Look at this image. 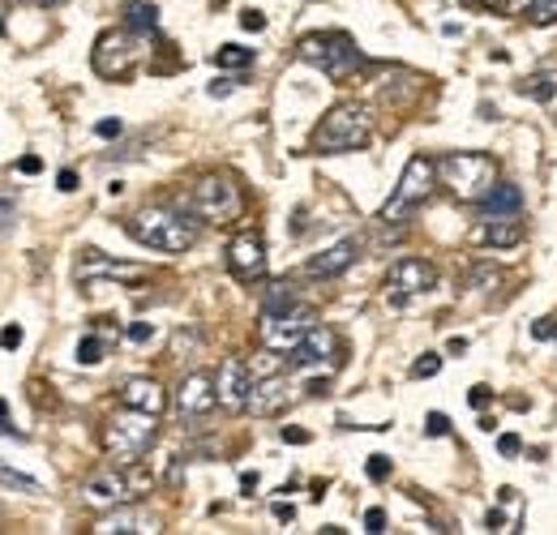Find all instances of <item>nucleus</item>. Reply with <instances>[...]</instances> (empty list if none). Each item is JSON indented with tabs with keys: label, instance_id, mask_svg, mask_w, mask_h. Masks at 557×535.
I'll return each mask as SVG.
<instances>
[{
	"label": "nucleus",
	"instance_id": "3",
	"mask_svg": "<svg viewBox=\"0 0 557 535\" xmlns=\"http://www.w3.org/2000/svg\"><path fill=\"white\" fill-rule=\"evenodd\" d=\"M154 437H159V415L134 411V407L116 411V415L103 424V450H108L116 463H138L141 455L154 446Z\"/></svg>",
	"mask_w": 557,
	"mask_h": 535
},
{
	"label": "nucleus",
	"instance_id": "39",
	"mask_svg": "<svg viewBox=\"0 0 557 535\" xmlns=\"http://www.w3.org/2000/svg\"><path fill=\"white\" fill-rule=\"evenodd\" d=\"M240 26H245V30H267V13L245 9V13H240Z\"/></svg>",
	"mask_w": 557,
	"mask_h": 535
},
{
	"label": "nucleus",
	"instance_id": "2",
	"mask_svg": "<svg viewBox=\"0 0 557 535\" xmlns=\"http://www.w3.org/2000/svg\"><path fill=\"white\" fill-rule=\"evenodd\" d=\"M369 137H373V112L364 103H339L313 129V150L318 154H351V150H364Z\"/></svg>",
	"mask_w": 557,
	"mask_h": 535
},
{
	"label": "nucleus",
	"instance_id": "30",
	"mask_svg": "<svg viewBox=\"0 0 557 535\" xmlns=\"http://www.w3.org/2000/svg\"><path fill=\"white\" fill-rule=\"evenodd\" d=\"M103 360V338L99 335H86L77 343V364H86V369H95Z\"/></svg>",
	"mask_w": 557,
	"mask_h": 535
},
{
	"label": "nucleus",
	"instance_id": "27",
	"mask_svg": "<svg viewBox=\"0 0 557 535\" xmlns=\"http://www.w3.org/2000/svg\"><path fill=\"white\" fill-rule=\"evenodd\" d=\"M292 304H296L292 283H271L267 296H262V313H278V309H292Z\"/></svg>",
	"mask_w": 557,
	"mask_h": 535
},
{
	"label": "nucleus",
	"instance_id": "4",
	"mask_svg": "<svg viewBox=\"0 0 557 535\" xmlns=\"http://www.w3.org/2000/svg\"><path fill=\"white\" fill-rule=\"evenodd\" d=\"M437 181L459 201H481L497 185V163L476 150H459V154L437 159Z\"/></svg>",
	"mask_w": 557,
	"mask_h": 535
},
{
	"label": "nucleus",
	"instance_id": "14",
	"mask_svg": "<svg viewBox=\"0 0 557 535\" xmlns=\"http://www.w3.org/2000/svg\"><path fill=\"white\" fill-rule=\"evenodd\" d=\"M214 407H219L214 377H210V373H189V377L181 382V390H176V411H181L185 420H202Z\"/></svg>",
	"mask_w": 557,
	"mask_h": 535
},
{
	"label": "nucleus",
	"instance_id": "23",
	"mask_svg": "<svg viewBox=\"0 0 557 535\" xmlns=\"http://www.w3.org/2000/svg\"><path fill=\"white\" fill-rule=\"evenodd\" d=\"M125 30H134L138 39H150L159 30V9L150 0H129L125 4Z\"/></svg>",
	"mask_w": 557,
	"mask_h": 535
},
{
	"label": "nucleus",
	"instance_id": "41",
	"mask_svg": "<svg viewBox=\"0 0 557 535\" xmlns=\"http://www.w3.org/2000/svg\"><path fill=\"white\" fill-rule=\"evenodd\" d=\"M532 338H536V343H549V338H557V326L549 318H541V322H532Z\"/></svg>",
	"mask_w": 557,
	"mask_h": 535
},
{
	"label": "nucleus",
	"instance_id": "17",
	"mask_svg": "<svg viewBox=\"0 0 557 535\" xmlns=\"http://www.w3.org/2000/svg\"><path fill=\"white\" fill-rule=\"evenodd\" d=\"M472 240L485 249H515V245H523V223H519V214H488L472 232Z\"/></svg>",
	"mask_w": 557,
	"mask_h": 535
},
{
	"label": "nucleus",
	"instance_id": "46",
	"mask_svg": "<svg viewBox=\"0 0 557 535\" xmlns=\"http://www.w3.org/2000/svg\"><path fill=\"white\" fill-rule=\"evenodd\" d=\"M57 189H61V194H73V189H77V172H73V167H65V172L57 176Z\"/></svg>",
	"mask_w": 557,
	"mask_h": 535
},
{
	"label": "nucleus",
	"instance_id": "15",
	"mask_svg": "<svg viewBox=\"0 0 557 535\" xmlns=\"http://www.w3.org/2000/svg\"><path fill=\"white\" fill-rule=\"evenodd\" d=\"M360 240L356 236H344V240H335L331 249H322V253H313L309 262H305V274L309 278H339L344 270L356 266V258H360Z\"/></svg>",
	"mask_w": 557,
	"mask_h": 535
},
{
	"label": "nucleus",
	"instance_id": "43",
	"mask_svg": "<svg viewBox=\"0 0 557 535\" xmlns=\"http://www.w3.org/2000/svg\"><path fill=\"white\" fill-rule=\"evenodd\" d=\"M95 134H99V137H108V141H112V137H121V134H125V125L108 116V121H99V125H95Z\"/></svg>",
	"mask_w": 557,
	"mask_h": 535
},
{
	"label": "nucleus",
	"instance_id": "25",
	"mask_svg": "<svg viewBox=\"0 0 557 535\" xmlns=\"http://www.w3.org/2000/svg\"><path fill=\"white\" fill-rule=\"evenodd\" d=\"M0 488H9V493H26V497H44V484H39L35 475L9 468L4 459H0Z\"/></svg>",
	"mask_w": 557,
	"mask_h": 535
},
{
	"label": "nucleus",
	"instance_id": "11",
	"mask_svg": "<svg viewBox=\"0 0 557 535\" xmlns=\"http://www.w3.org/2000/svg\"><path fill=\"white\" fill-rule=\"evenodd\" d=\"M227 270L240 278V283H253L267 274V240L258 232H240L232 245H227Z\"/></svg>",
	"mask_w": 557,
	"mask_h": 535
},
{
	"label": "nucleus",
	"instance_id": "42",
	"mask_svg": "<svg viewBox=\"0 0 557 535\" xmlns=\"http://www.w3.org/2000/svg\"><path fill=\"white\" fill-rule=\"evenodd\" d=\"M0 347H4V351H17V347H22V326H4V331H0Z\"/></svg>",
	"mask_w": 557,
	"mask_h": 535
},
{
	"label": "nucleus",
	"instance_id": "44",
	"mask_svg": "<svg viewBox=\"0 0 557 535\" xmlns=\"http://www.w3.org/2000/svg\"><path fill=\"white\" fill-rule=\"evenodd\" d=\"M468 402H472L476 411H485L488 402H493V390H488V386H472V395H468Z\"/></svg>",
	"mask_w": 557,
	"mask_h": 535
},
{
	"label": "nucleus",
	"instance_id": "45",
	"mask_svg": "<svg viewBox=\"0 0 557 535\" xmlns=\"http://www.w3.org/2000/svg\"><path fill=\"white\" fill-rule=\"evenodd\" d=\"M278 437H283L287 446H309V433H305V428H292V424H287V428H283Z\"/></svg>",
	"mask_w": 557,
	"mask_h": 535
},
{
	"label": "nucleus",
	"instance_id": "32",
	"mask_svg": "<svg viewBox=\"0 0 557 535\" xmlns=\"http://www.w3.org/2000/svg\"><path fill=\"white\" fill-rule=\"evenodd\" d=\"M446 433H450V415L429 411V415H424V437H446Z\"/></svg>",
	"mask_w": 557,
	"mask_h": 535
},
{
	"label": "nucleus",
	"instance_id": "51",
	"mask_svg": "<svg viewBox=\"0 0 557 535\" xmlns=\"http://www.w3.org/2000/svg\"><path fill=\"white\" fill-rule=\"evenodd\" d=\"M4 415H9V402L0 399V424H4Z\"/></svg>",
	"mask_w": 557,
	"mask_h": 535
},
{
	"label": "nucleus",
	"instance_id": "31",
	"mask_svg": "<svg viewBox=\"0 0 557 535\" xmlns=\"http://www.w3.org/2000/svg\"><path fill=\"white\" fill-rule=\"evenodd\" d=\"M437 373H442V356L437 351H424L417 364H412V377H420V382L424 377H437Z\"/></svg>",
	"mask_w": 557,
	"mask_h": 535
},
{
	"label": "nucleus",
	"instance_id": "49",
	"mask_svg": "<svg viewBox=\"0 0 557 535\" xmlns=\"http://www.w3.org/2000/svg\"><path fill=\"white\" fill-rule=\"evenodd\" d=\"M275 519H278V523H292V519H296V510H292L287 501H278V506H275Z\"/></svg>",
	"mask_w": 557,
	"mask_h": 535
},
{
	"label": "nucleus",
	"instance_id": "8",
	"mask_svg": "<svg viewBox=\"0 0 557 535\" xmlns=\"http://www.w3.org/2000/svg\"><path fill=\"white\" fill-rule=\"evenodd\" d=\"M318 322H313V309L305 304H292V309H278V313H262L258 322V335H262V347L275 351V356H292L296 343L309 335Z\"/></svg>",
	"mask_w": 557,
	"mask_h": 535
},
{
	"label": "nucleus",
	"instance_id": "18",
	"mask_svg": "<svg viewBox=\"0 0 557 535\" xmlns=\"http://www.w3.org/2000/svg\"><path fill=\"white\" fill-rule=\"evenodd\" d=\"M335 351H339V335L326 331V326H313L309 335L296 343V351H292L287 360H292L296 369H313V364H326Z\"/></svg>",
	"mask_w": 557,
	"mask_h": 535
},
{
	"label": "nucleus",
	"instance_id": "40",
	"mask_svg": "<svg viewBox=\"0 0 557 535\" xmlns=\"http://www.w3.org/2000/svg\"><path fill=\"white\" fill-rule=\"evenodd\" d=\"M17 172H22V176H39V172H44V159H39V154H22V159H17Z\"/></svg>",
	"mask_w": 557,
	"mask_h": 535
},
{
	"label": "nucleus",
	"instance_id": "29",
	"mask_svg": "<svg viewBox=\"0 0 557 535\" xmlns=\"http://www.w3.org/2000/svg\"><path fill=\"white\" fill-rule=\"evenodd\" d=\"M528 22L532 26H554L557 22V0H528Z\"/></svg>",
	"mask_w": 557,
	"mask_h": 535
},
{
	"label": "nucleus",
	"instance_id": "6",
	"mask_svg": "<svg viewBox=\"0 0 557 535\" xmlns=\"http://www.w3.org/2000/svg\"><path fill=\"white\" fill-rule=\"evenodd\" d=\"M433 181H437V163H433L429 154H412V159L404 163V176H399L395 194L382 206L377 219H382V223H408V214L433 198Z\"/></svg>",
	"mask_w": 557,
	"mask_h": 535
},
{
	"label": "nucleus",
	"instance_id": "12",
	"mask_svg": "<svg viewBox=\"0 0 557 535\" xmlns=\"http://www.w3.org/2000/svg\"><path fill=\"white\" fill-rule=\"evenodd\" d=\"M138 61V48H134V30L125 35V30H108L103 39H99V48H95V69L103 73V77H125L129 69Z\"/></svg>",
	"mask_w": 557,
	"mask_h": 535
},
{
	"label": "nucleus",
	"instance_id": "50",
	"mask_svg": "<svg viewBox=\"0 0 557 535\" xmlns=\"http://www.w3.org/2000/svg\"><path fill=\"white\" fill-rule=\"evenodd\" d=\"M240 488L253 497V488H258V471H245V475H240Z\"/></svg>",
	"mask_w": 557,
	"mask_h": 535
},
{
	"label": "nucleus",
	"instance_id": "26",
	"mask_svg": "<svg viewBox=\"0 0 557 535\" xmlns=\"http://www.w3.org/2000/svg\"><path fill=\"white\" fill-rule=\"evenodd\" d=\"M214 65L227 69V73H240V69L253 65V48H240V43H223V48L214 52Z\"/></svg>",
	"mask_w": 557,
	"mask_h": 535
},
{
	"label": "nucleus",
	"instance_id": "37",
	"mask_svg": "<svg viewBox=\"0 0 557 535\" xmlns=\"http://www.w3.org/2000/svg\"><path fill=\"white\" fill-rule=\"evenodd\" d=\"M13 223H17V206H13V198H0V236H4Z\"/></svg>",
	"mask_w": 557,
	"mask_h": 535
},
{
	"label": "nucleus",
	"instance_id": "52",
	"mask_svg": "<svg viewBox=\"0 0 557 535\" xmlns=\"http://www.w3.org/2000/svg\"><path fill=\"white\" fill-rule=\"evenodd\" d=\"M0 30H4V26H0Z\"/></svg>",
	"mask_w": 557,
	"mask_h": 535
},
{
	"label": "nucleus",
	"instance_id": "36",
	"mask_svg": "<svg viewBox=\"0 0 557 535\" xmlns=\"http://www.w3.org/2000/svg\"><path fill=\"white\" fill-rule=\"evenodd\" d=\"M523 450V441H519V433H502L497 437V455H506V459H515Z\"/></svg>",
	"mask_w": 557,
	"mask_h": 535
},
{
	"label": "nucleus",
	"instance_id": "21",
	"mask_svg": "<svg viewBox=\"0 0 557 535\" xmlns=\"http://www.w3.org/2000/svg\"><path fill=\"white\" fill-rule=\"evenodd\" d=\"M141 274H146L141 266H134V262H112L99 249H86V258L77 262V278L82 283H95V278H141Z\"/></svg>",
	"mask_w": 557,
	"mask_h": 535
},
{
	"label": "nucleus",
	"instance_id": "48",
	"mask_svg": "<svg viewBox=\"0 0 557 535\" xmlns=\"http://www.w3.org/2000/svg\"><path fill=\"white\" fill-rule=\"evenodd\" d=\"M459 4H468V9H497V13H506V0H459Z\"/></svg>",
	"mask_w": 557,
	"mask_h": 535
},
{
	"label": "nucleus",
	"instance_id": "13",
	"mask_svg": "<svg viewBox=\"0 0 557 535\" xmlns=\"http://www.w3.org/2000/svg\"><path fill=\"white\" fill-rule=\"evenodd\" d=\"M249 386H253L249 364H245L240 356H227V360L219 364V373H214L219 407H227V411H245V402H249Z\"/></svg>",
	"mask_w": 557,
	"mask_h": 535
},
{
	"label": "nucleus",
	"instance_id": "1",
	"mask_svg": "<svg viewBox=\"0 0 557 535\" xmlns=\"http://www.w3.org/2000/svg\"><path fill=\"white\" fill-rule=\"evenodd\" d=\"M125 232L154 253H189L198 245V223L181 210H168V206H146L138 214H129Z\"/></svg>",
	"mask_w": 557,
	"mask_h": 535
},
{
	"label": "nucleus",
	"instance_id": "10",
	"mask_svg": "<svg viewBox=\"0 0 557 535\" xmlns=\"http://www.w3.org/2000/svg\"><path fill=\"white\" fill-rule=\"evenodd\" d=\"M129 497H134V484H129L125 471H116V468L95 471V475L82 484V501L95 506V510H116V506H125Z\"/></svg>",
	"mask_w": 557,
	"mask_h": 535
},
{
	"label": "nucleus",
	"instance_id": "35",
	"mask_svg": "<svg viewBox=\"0 0 557 535\" xmlns=\"http://www.w3.org/2000/svg\"><path fill=\"white\" fill-rule=\"evenodd\" d=\"M364 532L382 535L386 532V510L382 506H373V510H364Z\"/></svg>",
	"mask_w": 557,
	"mask_h": 535
},
{
	"label": "nucleus",
	"instance_id": "33",
	"mask_svg": "<svg viewBox=\"0 0 557 535\" xmlns=\"http://www.w3.org/2000/svg\"><path fill=\"white\" fill-rule=\"evenodd\" d=\"M189 347L198 351V347H202V335H198V331H176V338H172V356H185Z\"/></svg>",
	"mask_w": 557,
	"mask_h": 535
},
{
	"label": "nucleus",
	"instance_id": "34",
	"mask_svg": "<svg viewBox=\"0 0 557 535\" xmlns=\"http://www.w3.org/2000/svg\"><path fill=\"white\" fill-rule=\"evenodd\" d=\"M364 475H369V480H377V484H382V480H386V475H391V459H386V455H373V459H369V463H364Z\"/></svg>",
	"mask_w": 557,
	"mask_h": 535
},
{
	"label": "nucleus",
	"instance_id": "22",
	"mask_svg": "<svg viewBox=\"0 0 557 535\" xmlns=\"http://www.w3.org/2000/svg\"><path fill=\"white\" fill-rule=\"evenodd\" d=\"M476 206H481V219H488V214H519L523 194H519V185H493Z\"/></svg>",
	"mask_w": 557,
	"mask_h": 535
},
{
	"label": "nucleus",
	"instance_id": "20",
	"mask_svg": "<svg viewBox=\"0 0 557 535\" xmlns=\"http://www.w3.org/2000/svg\"><path fill=\"white\" fill-rule=\"evenodd\" d=\"M121 407L163 415V411H168V390H163L154 377H129V382L121 386Z\"/></svg>",
	"mask_w": 557,
	"mask_h": 535
},
{
	"label": "nucleus",
	"instance_id": "7",
	"mask_svg": "<svg viewBox=\"0 0 557 535\" xmlns=\"http://www.w3.org/2000/svg\"><path fill=\"white\" fill-rule=\"evenodd\" d=\"M240 210H245V198H240V185L232 176L210 172L189 189V214H198L207 223H236Z\"/></svg>",
	"mask_w": 557,
	"mask_h": 535
},
{
	"label": "nucleus",
	"instance_id": "47",
	"mask_svg": "<svg viewBox=\"0 0 557 535\" xmlns=\"http://www.w3.org/2000/svg\"><path fill=\"white\" fill-rule=\"evenodd\" d=\"M232 90H236V82H227V77L210 82V99H223V95H232Z\"/></svg>",
	"mask_w": 557,
	"mask_h": 535
},
{
	"label": "nucleus",
	"instance_id": "24",
	"mask_svg": "<svg viewBox=\"0 0 557 535\" xmlns=\"http://www.w3.org/2000/svg\"><path fill=\"white\" fill-rule=\"evenodd\" d=\"M502 287V270L488 266V262H472V266L463 270V291H481V296H488V291H497Z\"/></svg>",
	"mask_w": 557,
	"mask_h": 535
},
{
	"label": "nucleus",
	"instance_id": "5",
	"mask_svg": "<svg viewBox=\"0 0 557 535\" xmlns=\"http://www.w3.org/2000/svg\"><path fill=\"white\" fill-rule=\"evenodd\" d=\"M296 57H300L305 65L322 69V73L335 77V82H344V77H351L356 69L364 65L360 48L351 43V35H344V30H318V35H305V39L296 43Z\"/></svg>",
	"mask_w": 557,
	"mask_h": 535
},
{
	"label": "nucleus",
	"instance_id": "9",
	"mask_svg": "<svg viewBox=\"0 0 557 535\" xmlns=\"http://www.w3.org/2000/svg\"><path fill=\"white\" fill-rule=\"evenodd\" d=\"M433 283H437L433 262H424V258H399L391 266V274H386V296H391V304H408L412 296H424Z\"/></svg>",
	"mask_w": 557,
	"mask_h": 535
},
{
	"label": "nucleus",
	"instance_id": "28",
	"mask_svg": "<svg viewBox=\"0 0 557 535\" xmlns=\"http://www.w3.org/2000/svg\"><path fill=\"white\" fill-rule=\"evenodd\" d=\"M523 95H528V99H536V103H549V99L557 95V82L549 77V73H536V77H528Z\"/></svg>",
	"mask_w": 557,
	"mask_h": 535
},
{
	"label": "nucleus",
	"instance_id": "19",
	"mask_svg": "<svg viewBox=\"0 0 557 535\" xmlns=\"http://www.w3.org/2000/svg\"><path fill=\"white\" fill-rule=\"evenodd\" d=\"M90 532L95 535H150V532H159V519L146 514V510H125V506H116V510L103 514Z\"/></svg>",
	"mask_w": 557,
	"mask_h": 535
},
{
	"label": "nucleus",
	"instance_id": "38",
	"mask_svg": "<svg viewBox=\"0 0 557 535\" xmlns=\"http://www.w3.org/2000/svg\"><path fill=\"white\" fill-rule=\"evenodd\" d=\"M125 338H129V343H150V338H154V326H150V322H134V326L125 331Z\"/></svg>",
	"mask_w": 557,
	"mask_h": 535
},
{
	"label": "nucleus",
	"instance_id": "16",
	"mask_svg": "<svg viewBox=\"0 0 557 535\" xmlns=\"http://www.w3.org/2000/svg\"><path fill=\"white\" fill-rule=\"evenodd\" d=\"M287 402H292V382H287V377H278V373H267V377H258V382L249 386V402H245V411H253V415L271 420V415H278Z\"/></svg>",
	"mask_w": 557,
	"mask_h": 535
}]
</instances>
